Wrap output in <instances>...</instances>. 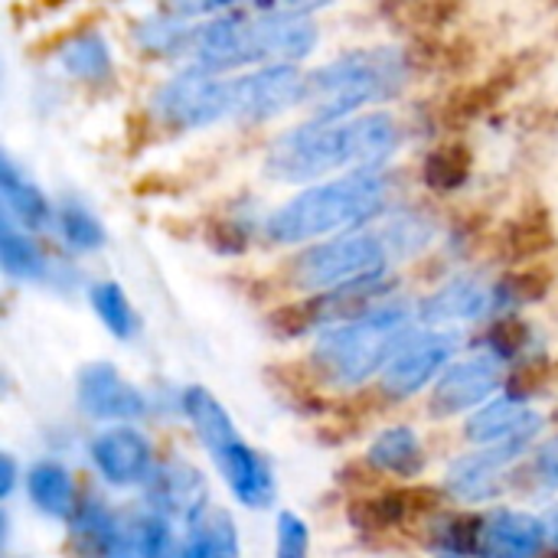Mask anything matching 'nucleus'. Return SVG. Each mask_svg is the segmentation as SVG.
<instances>
[{"label":"nucleus","instance_id":"12","mask_svg":"<svg viewBox=\"0 0 558 558\" xmlns=\"http://www.w3.org/2000/svg\"><path fill=\"white\" fill-rule=\"evenodd\" d=\"M92 461L101 471V477L114 487L144 484L154 474L147 438L134 428H124V425L105 428L101 435L92 438Z\"/></svg>","mask_w":558,"mask_h":558},{"label":"nucleus","instance_id":"30","mask_svg":"<svg viewBox=\"0 0 558 558\" xmlns=\"http://www.w3.org/2000/svg\"><path fill=\"white\" fill-rule=\"evenodd\" d=\"M13 477H16L13 461H10V458H3V497H10V490H13Z\"/></svg>","mask_w":558,"mask_h":558},{"label":"nucleus","instance_id":"13","mask_svg":"<svg viewBox=\"0 0 558 558\" xmlns=\"http://www.w3.org/2000/svg\"><path fill=\"white\" fill-rule=\"evenodd\" d=\"M500 386V363L497 356H474L464 363H454L441 379L432 396V412L438 418L461 415L474 405H481L487 396H494Z\"/></svg>","mask_w":558,"mask_h":558},{"label":"nucleus","instance_id":"29","mask_svg":"<svg viewBox=\"0 0 558 558\" xmlns=\"http://www.w3.org/2000/svg\"><path fill=\"white\" fill-rule=\"evenodd\" d=\"M533 477H536V484L543 490H556L558 487V438H553L549 445H543V451L536 454Z\"/></svg>","mask_w":558,"mask_h":558},{"label":"nucleus","instance_id":"20","mask_svg":"<svg viewBox=\"0 0 558 558\" xmlns=\"http://www.w3.org/2000/svg\"><path fill=\"white\" fill-rule=\"evenodd\" d=\"M26 487L33 504L46 513V517H69L75 510V487L72 477L62 464L56 461H39L29 468L26 474Z\"/></svg>","mask_w":558,"mask_h":558},{"label":"nucleus","instance_id":"22","mask_svg":"<svg viewBox=\"0 0 558 558\" xmlns=\"http://www.w3.org/2000/svg\"><path fill=\"white\" fill-rule=\"evenodd\" d=\"M0 190H3V203L7 209L26 226V229H43L52 216L46 196L16 173V167L10 160H3V170H0Z\"/></svg>","mask_w":558,"mask_h":558},{"label":"nucleus","instance_id":"9","mask_svg":"<svg viewBox=\"0 0 558 558\" xmlns=\"http://www.w3.org/2000/svg\"><path fill=\"white\" fill-rule=\"evenodd\" d=\"M458 350V333H422L405 340L389 366L383 369V392L392 399H409L425 389Z\"/></svg>","mask_w":558,"mask_h":558},{"label":"nucleus","instance_id":"19","mask_svg":"<svg viewBox=\"0 0 558 558\" xmlns=\"http://www.w3.org/2000/svg\"><path fill=\"white\" fill-rule=\"evenodd\" d=\"M170 546V530L160 517H131L114 523L105 558H163Z\"/></svg>","mask_w":558,"mask_h":558},{"label":"nucleus","instance_id":"1","mask_svg":"<svg viewBox=\"0 0 558 558\" xmlns=\"http://www.w3.org/2000/svg\"><path fill=\"white\" fill-rule=\"evenodd\" d=\"M317 46V26L298 10H265L262 16H219L190 29L183 49L193 56L196 69L219 72L268 56L284 59L288 65L304 59Z\"/></svg>","mask_w":558,"mask_h":558},{"label":"nucleus","instance_id":"8","mask_svg":"<svg viewBox=\"0 0 558 558\" xmlns=\"http://www.w3.org/2000/svg\"><path fill=\"white\" fill-rule=\"evenodd\" d=\"M307 98V75L294 65L278 62L265 65L252 75L232 78V118L268 121Z\"/></svg>","mask_w":558,"mask_h":558},{"label":"nucleus","instance_id":"7","mask_svg":"<svg viewBox=\"0 0 558 558\" xmlns=\"http://www.w3.org/2000/svg\"><path fill=\"white\" fill-rule=\"evenodd\" d=\"M154 111L173 128H206L232 118V78L206 69H186L154 95Z\"/></svg>","mask_w":558,"mask_h":558},{"label":"nucleus","instance_id":"27","mask_svg":"<svg viewBox=\"0 0 558 558\" xmlns=\"http://www.w3.org/2000/svg\"><path fill=\"white\" fill-rule=\"evenodd\" d=\"M471 157L464 147H441L425 160V180L435 190H454L468 180Z\"/></svg>","mask_w":558,"mask_h":558},{"label":"nucleus","instance_id":"17","mask_svg":"<svg viewBox=\"0 0 558 558\" xmlns=\"http://www.w3.org/2000/svg\"><path fill=\"white\" fill-rule=\"evenodd\" d=\"M490 304H494V294H490L481 281H474V278H458V281L445 284L441 291H435V294L422 304L418 317L428 320V324L477 320V317H484V314L490 311Z\"/></svg>","mask_w":558,"mask_h":558},{"label":"nucleus","instance_id":"26","mask_svg":"<svg viewBox=\"0 0 558 558\" xmlns=\"http://www.w3.org/2000/svg\"><path fill=\"white\" fill-rule=\"evenodd\" d=\"M59 229L65 235V242L75 248V252H92V248H101L105 245V229L101 222L78 203H69L59 209Z\"/></svg>","mask_w":558,"mask_h":558},{"label":"nucleus","instance_id":"21","mask_svg":"<svg viewBox=\"0 0 558 558\" xmlns=\"http://www.w3.org/2000/svg\"><path fill=\"white\" fill-rule=\"evenodd\" d=\"M369 464L389 471V474H415L422 468V441L412 428L399 425V428H389L383 432L373 448H369Z\"/></svg>","mask_w":558,"mask_h":558},{"label":"nucleus","instance_id":"10","mask_svg":"<svg viewBox=\"0 0 558 558\" xmlns=\"http://www.w3.org/2000/svg\"><path fill=\"white\" fill-rule=\"evenodd\" d=\"M533 435H536V432H523V435H517V438H510V441L490 445V448L481 451V454H468V458L454 461L451 471H448L445 487H448L458 500H471V504H481V500L497 497L504 464H510L517 454H523Z\"/></svg>","mask_w":558,"mask_h":558},{"label":"nucleus","instance_id":"24","mask_svg":"<svg viewBox=\"0 0 558 558\" xmlns=\"http://www.w3.org/2000/svg\"><path fill=\"white\" fill-rule=\"evenodd\" d=\"M0 262H3V271L20 281H36L46 271L39 248L23 232H16L10 226V219L3 222V235H0Z\"/></svg>","mask_w":558,"mask_h":558},{"label":"nucleus","instance_id":"4","mask_svg":"<svg viewBox=\"0 0 558 558\" xmlns=\"http://www.w3.org/2000/svg\"><path fill=\"white\" fill-rule=\"evenodd\" d=\"M412 317L409 304L369 307L353 324L324 330L314 343V363L343 386H356L376 369H386L396 350L405 343V324Z\"/></svg>","mask_w":558,"mask_h":558},{"label":"nucleus","instance_id":"31","mask_svg":"<svg viewBox=\"0 0 558 558\" xmlns=\"http://www.w3.org/2000/svg\"><path fill=\"white\" fill-rule=\"evenodd\" d=\"M441 558H471V556H441Z\"/></svg>","mask_w":558,"mask_h":558},{"label":"nucleus","instance_id":"15","mask_svg":"<svg viewBox=\"0 0 558 558\" xmlns=\"http://www.w3.org/2000/svg\"><path fill=\"white\" fill-rule=\"evenodd\" d=\"M546 543V526L530 513L500 510L490 520H481L477 546L487 558H536Z\"/></svg>","mask_w":558,"mask_h":558},{"label":"nucleus","instance_id":"32","mask_svg":"<svg viewBox=\"0 0 558 558\" xmlns=\"http://www.w3.org/2000/svg\"><path fill=\"white\" fill-rule=\"evenodd\" d=\"M216 558H232V556H216Z\"/></svg>","mask_w":558,"mask_h":558},{"label":"nucleus","instance_id":"11","mask_svg":"<svg viewBox=\"0 0 558 558\" xmlns=\"http://www.w3.org/2000/svg\"><path fill=\"white\" fill-rule=\"evenodd\" d=\"M78 405L98 422L141 418L147 412L141 389L131 386L111 363H95L78 373Z\"/></svg>","mask_w":558,"mask_h":558},{"label":"nucleus","instance_id":"23","mask_svg":"<svg viewBox=\"0 0 558 558\" xmlns=\"http://www.w3.org/2000/svg\"><path fill=\"white\" fill-rule=\"evenodd\" d=\"M62 65L69 75L75 78H85V82H98L111 72V52H108V43L98 36V33H82L75 36L62 52H59Z\"/></svg>","mask_w":558,"mask_h":558},{"label":"nucleus","instance_id":"18","mask_svg":"<svg viewBox=\"0 0 558 558\" xmlns=\"http://www.w3.org/2000/svg\"><path fill=\"white\" fill-rule=\"evenodd\" d=\"M203 477L186 468V464H160L154 468L150 481H147V497L154 510L163 513H193L196 507H203Z\"/></svg>","mask_w":558,"mask_h":558},{"label":"nucleus","instance_id":"2","mask_svg":"<svg viewBox=\"0 0 558 558\" xmlns=\"http://www.w3.org/2000/svg\"><path fill=\"white\" fill-rule=\"evenodd\" d=\"M383 199H386V180L379 173H350V177L311 186L291 203H284L268 219V235L281 245L307 242V239L356 226L360 219L379 213Z\"/></svg>","mask_w":558,"mask_h":558},{"label":"nucleus","instance_id":"5","mask_svg":"<svg viewBox=\"0 0 558 558\" xmlns=\"http://www.w3.org/2000/svg\"><path fill=\"white\" fill-rule=\"evenodd\" d=\"M389 265V248L373 232L330 239L304 252L294 265V278L307 291H343L373 284Z\"/></svg>","mask_w":558,"mask_h":558},{"label":"nucleus","instance_id":"25","mask_svg":"<svg viewBox=\"0 0 558 558\" xmlns=\"http://www.w3.org/2000/svg\"><path fill=\"white\" fill-rule=\"evenodd\" d=\"M92 307L95 314L101 317V324L118 337V340H128L131 330H134V314H131V304L124 298V291L114 284V281H101L92 288Z\"/></svg>","mask_w":558,"mask_h":558},{"label":"nucleus","instance_id":"14","mask_svg":"<svg viewBox=\"0 0 558 558\" xmlns=\"http://www.w3.org/2000/svg\"><path fill=\"white\" fill-rule=\"evenodd\" d=\"M219 474L226 477L229 490L239 497V504L252 507V510H262L275 500V481H271V471L268 464L242 441H229L226 448H219L213 454Z\"/></svg>","mask_w":558,"mask_h":558},{"label":"nucleus","instance_id":"28","mask_svg":"<svg viewBox=\"0 0 558 558\" xmlns=\"http://www.w3.org/2000/svg\"><path fill=\"white\" fill-rule=\"evenodd\" d=\"M311 536L307 526L298 513H281L278 517V556L275 558H307Z\"/></svg>","mask_w":558,"mask_h":558},{"label":"nucleus","instance_id":"6","mask_svg":"<svg viewBox=\"0 0 558 558\" xmlns=\"http://www.w3.org/2000/svg\"><path fill=\"white\" fill-rule=\"evenodd\" d=\"M340 167H356L350 121H340V124L314 121V124L294 128L271 144L268 163H265V170L281 183H311Z\"/></svg>","mask_w":558,"mask_h":558},{"label":"nucleus","instance_id":"3","mask_svg":"<svg viewBox=\"0 0 558 558\" xmlns=\"http://www.w3.org/2000/svg\"><path fill=\"white\" fill-rule=\"evenodd\" d=\"M405 59L399 49H369L340 56L307 75V98L320 124H337L356 108L389 98L405 85Z\"/></svg>","mask_w":558,"mask_h":558},{"label":"nucleus","instance_id":"16","mask_svg":"<svg viewBox=\"0 0 558 558\" xmlns=\"http://www.w3.org/2000/svg\"><path fill=\"white\" fill-rule=\"evenodd\" d=\"M539 428H543V418L526 412L523 399H513V396L490 402L487 409L471 415L464 425L468 438L477 445H500V441H510L523 432H539Z\"/></svg>","mask_w":558,"mask_h":558}]
</instances>
